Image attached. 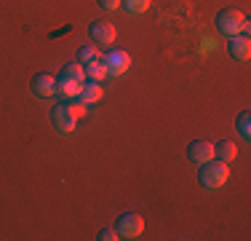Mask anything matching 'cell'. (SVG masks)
Returning a JSON list of instances; mask_svg holds the SVG:
<instances>
[{"label": "cell", "instance_id": "obj_2", "mask_svg": "<svg viewBox=\"0 0 251 241\" xmlns=\"http://www.w3.org/2000/svg\"><path fill=\"white\" fill-rule=\"evenodd\" d=\"M217 30L230 38V35L246 32V30H249V19H246V14H243V11L227 5V8H222V11L217 14Z\"/></svg>", "mask_w": 251, "mask_h": 241}, {"label": "cell", "instance_id": "obj_15", "mask_svg": "<svg viewBox=\"0 0 251 241\" xmlns=\"http://www.w3.org/2000/svg\"><path fill=\"white\" fill-rule=\"evenodd\" d=\"M235 126H238V134H241L243 140H251V113H249V110H241V113H238Z\"/></svg>", "mask_w": 251, "mask_h": 241}, {"label": "cell", "instance_id": "obj_5", "mask_svg": "<svg viewBox=\"0 0 251 241\" xmlns=\"http://www.w3.org/2000/svg\"><path fill=\"white\" fill-rule=\"evenodd\" d=\"M88 38H91V43L97 48H110L115 43V27L110 22H94L88 27Z\"/></svg>", "mask_w": 251, "mask_h": 241}, {"label": "cell", "instance_id": "obj_9", "mask_svg": "<svg viewBox=\"0 0 251 241\" xmlns=\"http://www.w3.org/2000/svg\"><path fill=\"white\" fill-rule=\"evenodd\" d=\"M187 158L193 161V164H206V161L214 158V145L206 142V140H193L187 148Z\"/></svg>", "mask_w": 251, "mask_h": 241}, {"label": "cell", "instance_id": "obj_11", "mask_svg": "<svg viewBox=\"0 0 251 241\" xmlns=\"http://www.w3.org/2000/svg\"><path fill=\"white\" fill-rule=\"evenodd\" d=\"M235 155H238L235 142L222 140V142L214 145V158H217V161H225V164H230V161H235Z\"/></svg>", "mask_w": 251, "mask_h": 241}, {"label": "cell", "instance_id": "obj_13", "mask_svg": "<svg viewBox=\"0 0 251 241\" xmlns=\"http://www.w3.org/2000/svg\"><path fill=\"white\" fill-rule=\"evenodd\" d=\"M59 78H67V81H86V70H83V64L80 62H70V64H64L62 72H59Z\"/></svg>", "mask_w": 251, "mask_h": 241}, {"label": "cell", "instance_id": "obj_14", "mask_svg": "<svg viewBox=\"0 0 251 241\" xmlns=\"http://www.w3.org/2000/svg\"><path fill=\"white\" fill-rule=\"evenodd\" d=\"M83 70H86V78H88V81H101V78L107 75L101 57H99V59H94V62H88V64H83Z\"/></svg>", "mask_w": 251, "mask_h": 241}, {"label": "cell", "instance_id": "obj_18", "mask_svg": "<svg viewBox=\"0 0 251 241\" xmlns=\"http://www.w3.org/2000/svg\"><path fill=\"white\" fill-rule=\"evenodd\" d=\"M67 107H70V113H73L75 118L86 116V110H88V105H86V102H80V99H73V102H67Z\"/></svg>", "mask_w": 251, "mask_h": 241}, {"label": "cell", "instance_id": "obj_19", "mask_svg": "<svg viewBox=\"0 0 251 241\" xmlns=\"http://www.w3.org/2000/svg\"><path fill=\"white\" fill-rule=\"evenodd\" d=\"M97 239H99V241H115L118 233H115V228H104V231H101Z\"/></svg>", "mask_w": 251, "mask_h": 241}, {"label": "cell", "instance_id": "obj_10", "mask_svg": "<svg viewBox=\"0 0 251 241\" xmlns=\"http://www.w3.org/2000/svg\"><path fill=\"white\" fill-rule=\"evenodd\" d=\"M104 96V89H101V81H83V89H80V94L75 96V99H80V102H86V105H97V102Z\"/></svg>", "mask_w": 251, "mask_h": 241}, {"label": "cell", "instance_id": "obj_12", "mask_svg": "<svg viewBox=\"0 0 251 241\" xmlns=\"http://www.w3.org/2000/svg\"><path fill=\"white\" fill-rule=\"evenodd\" d=\"M83 83L80 81H67V78H56V91H62L67 99H75L77 94H80Z\"/></svg>", "mask_w": 251, "mask_h": 241}, {"label": "cell", "instance_id": "obj_7", "mask_svg": "<svg viewBox=\"0 0 251 241\" xmlns=\"http://www.w3.org/2000/svg\"><path fill=\"white\" fill-rule=\"evenodd\" d=\"M75 120L77 118L70 113V107L64 105V102L51 110V123H53V129H56L59 134H70V131H75Z\"/></svg>", "mask_w": 251, "mask_h": 241}, {"label": "cell", "instance_id": "obj_17", "mask_svg": "<svg viewBox=\"0 0 251 241\" xmlns=\"http://www.w3.org/2000/svg\"><path fill=\"white\" fill-rule=\"evenodd\" d=\"M121 5L128 14H145L150 8V0H121Z\"/></svg>", "mask_w": 251, "mask_h": 241}, {"label": "cell", "instance_id": "obj_4", "mask_svg": "<svg viewBox=\"0 0 251 241\" xmlns=\"http://www.w3.org/2000/svg\"><path fill=\"white\" fill-rule=\"evenodd\" d=\"M101 62H104L107 75L118 78V75H123V72L131 67V54L121 51V48H107V54L101 57Z\"/></svg>", "mask_w": 251, "mask_h": 241}, {"label": "cell", "instance_id": "obj_1", "mask_svg": "<svg viewBox=\"0 0 251 241\" xmlns=\"http://www.w3.org/2000/svg\"><path fill=\"white\" fill-rule=\"evenodd\" d=\"M227 177H230V169H227L225 161H206V164H201V172H198V182L203 185L206 190H214V188H222L227 182Z\"/></svg>", "mask_w": 251, "mask_h": 241}, {"label": "cell", "instance_id": "obj_6", "mask_svg": "<svg viewBox=\"0 0 251 241\" xmlns=\"http://www.w3.org/2000/svg\"><path fill=\"white\" fill-rule=\"evenodd\" d=\"M227 54L238 62H249L251 57V40L246 32H238V35H230L227 38Z\"/></svg>", "mask_w": 251, "mask_h": 241}, {"label": "cell", "instance_id": "obj_3", "mask_svg": "<svg viewBox=\"0 0 251 241\" xmlns=\"http://www.w3.org/2000/svg\"><path fill=\"white\" fill-rule=\"evenodd\" d=\"M142 231H145V220H142L136 212H123L115 220V233L118 239H139Z\"/></svg>", "mask_w": 251, "mask_h": 241}, {"label": "cell", "instance_id": "obj_8", "mask_svg": "<svg viewBox=\"0 0 251 241\" xmlns=\"http://www.w3.org/2000/svg\"><path fill=\"white\" fill-rule=\"evenodd\" d=\"M32 94L38 99H49V96L56 94V78L49 75V72H38L32 78Z\"/></svg>", "mask_w": 251, "mask_h": 241}, {"label": "cell", "instance_id": "obj_20", "mask_svg": "<svg viewBox=\"0 0 251 241\" xmlns=\"http://www.w3.org/2000/svg\"><path fill=\"white\" fill-rule=\"evenodd\" d=\"M99 5L107 11H115V8H121V0H99Z\"/></svg>", "mask_w": 251, "mask_h": 241}, {"label": "cell", "instance_id": "obj_16", "mask_svg": "<svg viewBox=\"0 0 251 241\" xmlns=\"http://www.w3.org/2000/svg\"><path fill=\"white\" fill-rule=\"evenodd\" d=\"M99 57H101V54H99V48L94 43L83 46L80 51H77V62H80V64H88V62H94V59H99Z\"/></svg>", "mask_w": 251, "mask_h": 241}]
</instances>
